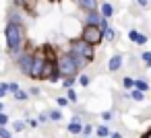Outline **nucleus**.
Here are the masks:
<instances>
[{
    "label": "nucleus",
    "instance_id": "nucleus-1",
    "mask_svg": "<svg viewBox=\"0 0 151 138\" xmlns=\"http://www.w3.org/2000/svg\"><path fill=\"white\" fill-rule=\"evenodd\" d=\"M4 35H6V46H9L11 54L17 58V56H19L17 52L21 50V46H23V41H25V29H23V25H21V23L11 21V23L6 25Z\"/></svg>",
    "mask_w": 151,
    "mask_h": 138
},
{
    "label": "nucleus",
    "instance_id": "nucleus-2",
    "mask_svg": "<svg viewBox=\"0 0 151 138\" xmlns=\"http://www.w3.org/2000/svg\"><path fill=\"white\" fill-rule=\"evenodd\" d=\"M58 68H60V74H64V76H77V72H79L70 54H62L58 58Z\"/></svg>",
    "mask_w": 151,
    "mask_h": 138
},
{
    "label": "nucleus",
    "instance_id": "nucleus-3",
    "mask_svg": "<svg viewBox=\"0 0 151 138\" xmlns=\"http://www.w3.org/2000/svg\"><path fill=\"white\" fill-rule=\"evenodd\" d=\"M87 43H91V46H97L99 41H101V37H104V31H101V27H97V25H87L85 23V29H83V35H81Z\"/></svg>",
    "mask_w": 151,
    "mask_h": 138
},
{
    "label": "nucleus",
    "instance_id": "nucleus-4",
    "mask_svg": "<svg viewBox=\"0 0 151 138\" xmlns=\"http://www.w3.org/2000/svg\"><path fill=\"white\" fill-rule=\"evenodd\" d=\"M70 52H73V54H79V56H85L87 60H91V58H93V46H91V43H87L83 37H81V39H73V41H70Z\"/></svg>",
    "mask_w": 151,
    "mask_h": 138
},
{
    "label": "nucleus",
    "instance_id": "nucleus-5",
    "mask_svg": "<svg viewBox=\"0 0 151 138\" xmlns=\"http://www.w3.org/2000/svg\"><path fill=\"white\" fill-rule=\"evenodd\" d=\"M58 76H60L58 62H54V60H46L44 70H42V78H46V80H56Z\"/></svg>",
    "mask_w": 151,
    "mask_h": 138
},
{
    "label": "nucleus",
    "instance_id": "nucleus-6",
    "mask_svg": "<svg viewBox=\"0 0 151 138\" xmlns=\"http://www.w3.org/2000/svg\"><path fill=\"white\" fill-rule=\"evenodd\" d=\"M33 54L31 52H23L21 56H17V62H19V70L21 72H25V74H29V70H31V64H33Z\"/></svg>",
    "mask_w": 151,
    "mask_h": 138
},
{
    "label": "nucleus",
    "instance_id": "nucleus-7",
    "mask_svg": "<svg viewBox=\"0 0 151 138\" xmlns=\"http://www.w3.org/2000/svg\"><path fill=\"white\" fill-rule=\"evenodd\" d=\"M44 64H46V58H44V56H35V58H33V64H31V70H29V76H31V78H42Z\"/></svg>",
    "mask_w": 151,
    "mask_h": 138
},
{
    "label": "nucleus",
    "instance_id": "nucleus-8",
    "mask_svg": "<svg viewBox=\"0 0 151 138\" xmlns=\"http://www.w3.org/2000/svg\"><path fill=\"white\" fill-rule=\"evenodd\" d=\"M104 21H106V17L101 19L95 11H91V13L87 15V19H85V23H87V25H97V27H101V23H104Z\"/></svg>",
    "mask_w": 151,
    "mask_h": 138
},
{
    "label": "nucleus",
    "instance_id": "nucleus-9",
    "mask_svg": "<svg viewBox=\"0 0 151 138\" xmlns=\"http://www.w3.org/2000/svg\"><path fill=\"white\" fill-rule=\"evenodd\" d=\"M77 4H79L81 9H85L87 13L97 11V0H77Z\"/></svg>",
    "mask_w": 151,
    "mask_h": 138
},
{
    "label": "nucleus",
    "instance_id": "nucleus-10",
    "mask_svg": "<svg viewBox=\"0 0 151 138\" xmlns=\"http://www.w3.org/2000/svg\"><path fill=\"white\" fill-rule=\"evenodd\" d=\"M128 37H130V41H134V43H145V41H147V37H145L143 33L134 31V29H132V31L128 33Z\"/></svg>",
    "mask_w": 151,
    "mask_h": 138
},
{
    "label": "nucleus",
    "instance_id": "nucleus-11",
    "mask_svg": "<svg viewBox=\"0 0 151 138\" xmlns=\"http://www.w3.org/2000/svg\"><path fill=\"white\" fill-rule=\"evenodd\" d=\"M120 66H122V58H120V56H112V58H110V64H108V68H110L112 72H116Z\"/></svg>",
    "mask_w": 151,
    "mask_h": 138
},
{
    "label": "nucleus",
    "instance_id": "nucleus-12",
    "mask_svg": "<svg viewBox=\"0 0 151 138\" xmlns=\"http://www.w3.org/2000/svg\"><path fill=\"white\" fill-rule=\"evenodd\" d=\"M15 2H17V6H23L27 11H35V2H37V0H15Z\"/></svg>",
    "mask_w": 151,
    "mask_h": 138
},
{
    "label": "nucleus",
    "instance_id": "nucleus-13",
    "mask_svg": "<svg viewBox=\"0 0 151 138\" xmlns=\"http://www.w3.org/2000/svg\"><path fill=\"white\" fill-rule=\"evenodd\" d=\"M70 56H73V60H75V64H77V68H79V70H81V68H85V64L89 62L85 56H79V54H73V52H70Z\"/></svg>",
    "mask_w": 151,
    "mask_h": 138
},
{
    "label": "nucleus",
    "instance_id": "nucleus-14",
    "mask_svg": "<svg viewBox=\"0 0 151 138\" xmlns=\"http://www.w3.org/2000/svg\"><path fill=\"white\" fill-rule=\"evenodd\" d=\"M101 15H104L106 19H110V17L114 15V9H112L110 2H101Z\"/></svg>",
    "mask_w": 151,
    "mask_h": 138
},
{
    "label": "nucleus",
    "instance_id": "nucleus-15",
    "mask_svg": "<svg viewBox=\"0 0 151 138\" xmlns=\"http://www.w3.org/2000/svg\"><path fill=\"white\" fill-rule=\"evenodd\" d=\"M68 132H70V134H79V132H83V128H81L79 120H73V122L68 124Z\"/></svg>",
    "mask_w": 151,
    "mask_h": 138
},
{
    "label": "nucleus",
    "instance_id": "nucleus-16",
    "mask_svg": "<svg viewBox=\"0 0 151 138\" xmlns=\"http://www.w3.org/2000/svg\"><path fill=\"white\" fill-rule=\"evenodd\" d=\"M134 89H139V91H143V93H145V91L149 89V85H147L145 80H134Z\"/></svg>",
    "mask_w": 151,
    "mask_h": 138
},
{
    "label": "nucleus",
    "instance_id": "nucleus-17",
    "mask_svg": "<svg viewBox=\"0 0 151 138\" xmlns=\"http://www.w3.org/2000/svg\"><path fill=\"white\" fill-rule=\"evenodd\" d=\"M97 136H99V138H108V136H110L108 128H106V126H99V128H97Z\"/></svg>",
    "mask_w": 151,
    "mask_h": 138
},
{
    "label": "nucleus",
    "instance_id": "nucleus-18",
    "mask_svg": "<svg viewBox=\"0 0 151 138\" xmlns=\"http://www.w3.org/2000/svg\"><path fill=\"white\" fill-rule=\"evenodd\" d=\"M122 83H124V89H134V80H132L130 76H126Z\"/></svg>",
    "mask_w": 151,
    "mask_h": 138
},
{
    "label": "nucleus",
    "instance_id": "nucleus-19",
    "mask_svg": "<svg viewBox=\"0 0 151 138\" xmlns=\"http://www.w3.org/2000/svg\"><path fill=\"white\" fill-rule=\"evenodd\" d=\"M132 99H134V101H143V91L132 89Z\"/></svg>",
    "mask_w": 151,
    "mask_h": 138
},
{
    "label": "nucleus",
    "instance_id": "nucleus-20",
    "mask_svg": "<svg viewBox=\"0 0 151 138\" xmlns=\"http://www.w3.org/2000/svg\"><path fill=\"white\" fill-rule=\"evenodd\" d=\"M15 99H21V101H25V99H27V93H23L21 89H17V91H15Z\"/></svg>",
    "mask_w": 151,
    "mask_h": 138
},
{
    "label": "nucleus",
    "instance_id": "nucleus-21",
    "mask_svg": "<svg viewBox=\"0 0 151 138\" xmlns=\"http://www.w3.org/2000/svg\"><path fill=\"white\" fill-rule=\"evenodd\" d=\"M0 138H13V136H11V132H9L4 126H0Z\"/></svg>",
    "mask_w": 151,
    "mask_h": 138
},
{
    "label": "nucleus",
    "instance_id": "nucleus-22",
    "mask_svg": "<svg viewBox=\"0 0 151 138\" xmlns=\"http://www.w3.org/2000/svg\"><path fill=\"white\" fill-rule=\"evenodd\" d=\"M104 37H106V39H114V31L106 27V29H104Z\"/></svg>",
    "mask_w": 151,
    "mask_h": 138
},
{
    "label": "nucleus",
    "instance_id": "nucleus-23",
    "mask_svg": "<svg viewBox=\"0 0 151 138\" xmlns=\"http://www.w3.org/2000/svg\"><path fill=\"white\" fill-rule=\"evenodd\" d=\"M73 83H75V76H66V80H64V89H70Z\"/></svg>",
    "mask_w": 151,
    "mask_h": 138
},
{
    "label": "nucleus",
    "instance_id": "nucleus-24",
    "mask_svg": "<svg viewBox=\"0 0 151 138\" xmlns=\"http://www.w3.org/2000/svg\"><path fill=\"white\" fill-rule=\"evenodd\" d=\"M66 91H68V95H66V99H68V101H77V93H75L73 89H66Z\"/></svg>",
    "mask_w": 151,
    "mask_h": 138
},
{
    "label": "nucleus",
    "instance_id": "nucleus-25",
    "mask_svg": "<svg viewBox=\"0 0 151 138\" xmlns=\"http://www.w3.org/2000/svg\"><path fill=\"white\" fill-rule=\"evenodd\" d=\"M60 117H62V115H60V111H58V109H54V111L50 113V120H54V122H58Z\"/></svg>",
    "mask_w": 151,
    "mask_h": 138
},
{
    "label": "nucleus",
    "instance_id": "nucleus-26",
    "mask_svg": "<svg viewBox=\"0 0 151 138\" xmlns=\"http://www.w3.org/2000/svg\"><path fill=\"white\" fill-rule=\"evenodd\" d=\"M79 83H81L83 87H87V85H89V76H85V74H83V76H79Z\"/></svg>",
    "mask_w": 151,
    "mask_h": 138
},
{
    "label": "nucleus",
    "instance_id": "nucleus-27",
    "mask_svg": "<svg viewBox=\"0 0 151 138\" xmlns=\"http://www.w3.org/2000/svg\"><path fill=\"white\" fill-rule=\"evenodd\" d=\"M143 60H145V62L149 64V68H151V54H149V52H143Z\"/></svg>",
    "mask_w": 151,
    "mask_h": 138
},
{
    "label": "nucleus",
    "instance_id": "nucleus-28",
    "mask_svg": "<svg viewBox=\"0 0 151 138\" xmlns=\"http://www.w3.org/2000/svg\"><path fill=\"white\" fill-rule=\"evenodd\" d=\"M6 122H9V115H6V113H2V111H0V126H4Z\"/></svg>",
    "mask_w": 151,
    "mask_h": 138
},
{
    "label": "nucleus",
    "instance_id": "nucleus-29",
    "mask_svg": "<svg viewBox=\"0 0 151 138\" xmlns=\"http://www.w3.org/2000/svg\"><path fill=\"white\" fill-rule=\"evenodd\" d=\"M56 101H58V105H60V107H64V105L68 103V99H66V97H58Z\"/></svg>",
    "mask_w": 151,
    "mask_h": 138
},
{
    "label": "nucleus",
    "instance_id": "nucleus-30",
    "mask_svg": "<svg viewBox=\"0 0 151 138\" xmlns=\"http://www.w3.org/2000/svg\"><path fill=\"white\" fill-rule=\"evenodd\" d=\"M17 89H19V85H17V83H9V91H13V93H15Z\"/></svg>",
    "mask_w": 151,
    "mask_h": 138
},
{
    "label": "nucleus",
    "instance_id": "nucleus-31",
    "mask_svg": "<svg viewBox=\"0 0 151 138\" xmlns=\"http://www.w3.org/2000/svg\"><path fill=\"white\" fill-rule=\"evenodd\" d=\"M23 128H25L23 122H17V124H15V130H23Z\"/></svg>",
    "mask_w": 151,
    "mask_h": 138
},
{
    "label": "nucleus",
    "instance_id": "nucleus-32",
    "mask_svg": "<svg viewBox=\"0 0 151 138\" xmlns=\"http://www.w3.org/2000/svg\"><path fill=\"white\" fill-rule=\"evenodd\" d=\"M101 117H104V120H112V113H110V111H106V113H104Z\"/></svg>",
    "mask_w": 151,
    "mask_h": 138
},
{
    "label": "nucleus",
    "instance_id": "nucleus-33",
    "mask_svg": "<svg viewBox=\"0 0 151 138\" xmlns=\"http://www.w3.org/2000/svg\"><path fill=\"white\" fill-rule=\"evenodd\" d=\"M89 132H91V126H85V128H83V134H85V136H87V134H89Z\"/></svg>",
    "mask_w": 151,
    "mask_h": 138
},
{
    "label": "nucleus",
    "instance_id": "nucleus-34",
    "mask_svg": "<svg viewBox=\"0 0 151 138\" xmlns=\"http://www.w3.org/2000/svg\"><path fill=\"white\" fill-rule=\"evenodd\" d=\"M4 93H6V89H4V87H0V99L4 97Z\"/></svg>",
    "mask_w": 151,
    "mask_h": 138
},
{
    "label": "nucleus",
    "instance_id": "nucleus-35",
    "mask_svg": "<svg viewBox=\"0 0 151 138\" xmlns=\"http://www.w3.org/2000/svg\"><path fill=\"white\" fill-rule=\"evenodd\" d=\"M139 2V6H147V0H137Z\"/></svg>",
    "mask_w": 151,
    "mask_h": 138
},
{
    "label": "nucleus",
    "instance_id": "nucleus-36",
    "mask_svg": "<svg viewBox=\"0 0 151 138\" xmlns=\"http://www.w3.org/2000/svg\"><path fill=\"white\" fill-rule=\"evenodd\" d=\"M112 138H122V134H112Z\"/></svg>",
    "mask_w": 151,
    "mask_h": 138
},
{
    "label": "nucleus",
    "instance_id": "nucleus-37",
    "mask_svg": "<svg viewBox=\"0 0 151 138\" xmlns=\"http://www.w3.org/2000/svg\"><path fill=\"white\" fill-rule=\"evenodd\" d=\"M145 138H151V132H147V134H145Z\"/></svg>",
    "mask_w": 151,
    "mask_h": 138
},
{
    "label": "nucleus",
    "instance_id": "nucleus-38",
    "mask_svg": "<svg viewBox=\"0 0 151 138\" xmlns=\"http://www.w3.org/2000/svg\"><path fill=\"white\" fill-rule=\"evenodd\" d=\"M0 111H2V101H0Z\"/></svg>",
    "mask_w": 151,
    "mask_h": 138
},
{
    "label": "nucleus",
    "instance_id": "nucleus-39",
    "mask_svg": "<svg viewBox=\"0 0 151 138\" xmlns=\"http://www.w3.org/2000/svg\"><path fill=\"white\" fill-rule=\"evenodd\" d=\"M143 138H145V136H143Z\"/></svg>",
    "mask_w": 151,
    "mask_h": 138
}]
</instances>
